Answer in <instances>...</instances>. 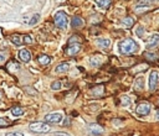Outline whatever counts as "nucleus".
I'll return each instance as SVG.
<instances>
[{
    "label": "nucleus",
    "mask_w": 159,
    "mask_h": 136,
    "mask_svg": "<svg viewBox=\"0 0 159 136\" xmlns=\"http://www.w3.org/2000/svg\"><path fill=\"white\" fill-rule=\"evenodd\" d=\"M118 50L122 55H125V56H129V55H134L138 52L139 50V46L138 43L132 40V39H125L123 41H121L118 43Z\"/></svg>",
    "instance_id": "1"
},
{
    "label": "nucleus",
    "mask_w": 159,
    "mask_h": 136,
    "mask_svg": "<svg viewBox=\"0 0 159 136\" xmlns=\"http://www.w3.org/2000/svg\"><path fill=\"white\" fill-rule=\"evenodd\" d=\"M29 130L34 134H46L51 130V126L46 123H40V121H34L29 125Z\"/></svg>",
    "instance_id": "2"
},
{
    "label": "nucleus",
    "mask_w": 159,
    "mask_h": 136,
    "mask_svg": "<svg viewBox=\"0 0 159 136\" xmlns=\"http://www.w3.org/2000/svg\"><path fill=\"white\" fill-rule=\"evenodd\" d=\"M54 21H55L56 27L65 30L67 27V24H69V17L63 11H58V13H56V15L54 17Z\"/></svg>",
    "instance_id": "3"
},
{
    "label": "nucleus",
    "mask_w": 159,
    "mask_h": 136,
    "mask_svg": "<svg viewBox=\"0 0 159 136\" xmlns=\"http://www.w3.org/2000/svg\"><path fill=\"white\" fill-rule=\"evenodd\" d=\"M62 119H63V116L61 113H51V114H47L45 116V121L51 123V124H58L62 121Z\"/></svg>",
    "instance_id": "4"
},
{
    "label": "nucleus",
    "mask_w": 159,
    "mask_h": 136,
    "mask_svg": "<svg viewBox=\"0 0 159 136\" xmlns=\"http://www.w3.org/2000/svg\"><path fill=\"white\" fill-rule=\"evenodd\" d=\"M136 111H137V114L141 115V116H147V115L150 113V105H149L148 103H141V104L137 107Z\"/></svg>",
    "instance_id": "5"
},
{
    "label": "nucleus",
    "mask_w": 159,
    "mask_h": 136,
    "mask_svg": "<svg viewBox=\"0 0 159 136\" xmlns=\"http://www.w3.org/2000/svg\"><path fill=\"white\" fill-rule=\"evenodd\" d=\"M145 46H147V48H154V47L159 46V35L158 33H154V35H152L148 39Z\"/></svg>",
    "instance_id": "6"
},
{
    "label": "nucleus",
    "mask_w": 159,
    "mask_h": 136,
    "mask_svg": "<svg viewBox=\"0 0 159 136\" xmlns=\"http://www.w3.org/2000/svg\"><path fill=\"white\" fill-rule=\"evenodd\" d=\"M88 131L94 136H100V135L103 134V127L100 126L98 124H89L88 125Z\"/></svg>",
    "instance_id": "7"
},
{
    "label": "nucleus",
    "mask_w": 159,
    "mask_h": 136,
    "mask_svg": "<svg viewBox=\"0 0 159 136\" xmlns=\"http://www.w3.org/2000/svg\"><path fill=\"white\" fill-rule=\"evenodd\" d=\"M157 83H158V72L153 71L149 76V89L154 90L157 88Z\"/></svg>",
    "instance_id": "8"
},
{
    "label": "nucleus",
    "mask_w": 159,
    "mask_h": 136,
    "mask_svg": "<svg viewBox=\"0 0 159 136\" xmlns=\"http://www.w3.org/2000/svg\"><path fill=\"white\" fill-rule=\"evenodd\" d=\"M66 51H67V55L75 56L81 51V45L80 43H70V46L66 48Z\"/></svg>",
    "instance_id": "9"
},
{
    "label": "nucleus",
    "mask_w": 159,
    "mask_h": 136,
    "mask_svg": "<svg viewBox=\"0 0 159 136\" xmlns=\"http://www.w3.org/2000/svg\"><path fill=\"white\" fill-rule=\"evenodd\" d=\"M71 26L74 28H82L85 26V21L80 16H74L71 20Z\"/></svg>",
    "instance_id": "10"
},
{
    "label": "nucleus",
    "mask_w": 159,
    "mask_h": 136,
    "mask_svg": "<svg viewBox=\"0 0 159 136\" xmlns=\"http://www.w3.org/2000/svg\"><path fill=\"white\" fill-rule=\"evenodd\" d=\"M19 58H20V61H22V62H29V61L31 59V53H30L26 48H22V50L19 51Z\"/></svg>",
    "instance_id": "11"
},
{
    "label": "nucleus",
    "mask_w": 159,
    "mask_h": 136,
    "mask_svg": "<svg viewBox=\"0 0 159 136\" xmlns=\"http://www.w3.org/2000/svg\"><path fill=\"white\" fill-rule=\"evenodd\" d=\"M10 41H11L14 45H16V46H21V45L24 43V36L21 37L20 35H11V36H10Z\"/></svg>",
    "instance_id": "12"
},
{
    "label": "nucleus",
    "mask_w": 159,
    "mask_h": 136,
    "mask_svg": "<svg viewBox=\"0 0 159 136\" xmlns=\"http://www.w3.org/2000/svg\"><path fill=\"white\" fill-rule=\"evenodd\" d=\"M51 57L50 56H47V55H40L39 57H38V61H39V63L40 64H42V66H46V64H49L50 62H51Z\"/></svg>",
    "instance_id": "13"
},
{
    "label": "nucleus",
    "mask_w": 159,
    "mask_h": 136,
    "mask_svg": "<svg viewBox=\"0 0 159 136\" xmlns=\"http://www.w3.org/2000/svg\"><path fill=\"white\" fill-rule=\"evenodd\" d=\"M70 70V64L69 63H60L57 67H56V72L57 73H65Z\"/></svg>",
    "instance_id": "14"
},
{
    "label": "nucleus",
    "mask_w": 159,
    "mask_h": 136,
    "mask_svg": "<svg viewBox=\"0 0 159 136\" xmlns=\"http://www.w3.org/2000/svg\"><path fill=\"white\" fill-rule=\"evenodd\" d=\"M94 2H96V4H97L101 9H107V8L111 5L112 0H94Z\"/></svg>",
    "instance_id": "15"
},
{
    "label": "nucleus",
    "mask_w": 159,
    "mask_h": 136,
    "mask_svg": "<svg viewBox=\"0 0 159 136\" xmlns=\"http://www.w3.org/2000/svg\"><path fill=\"white\" fill-rule=\"evenodd\" d=\"M122 24H123V26H124V27L129 28V27H132V26H133V24H134V20H133L131 16H127V17H124V19H123Z\"/></svg>",
    "instance_id": "16"
},
{
    "label": "nucleus",
    "mask_w": 159,
    "mask_h": 136,
    "mask_svg": "<svg viewBox=\"0 0 159 136\" xmlns=\"http://www.w3.org/2000/svg\"><path fill=\"white\" fill-rule=\"evenodd\" d=\"M97 45L101 48H108L109 45H111V41L107 40V39H100V40H97Z\"/></svg>",
    "instance_id": "17"
},
{
    "label": "nucleus",
    "mask_w": 159,
    "mask_h": 136,
    "mask_svg": "<svg viewBox=\"0 0 159 136\" xmlns=\"http://www.w3.org/2000/svg\"><path fill=\"white\" fill-rule=\"evenodd\" d=\"M24 113H25V110L22 108H20V107H15V108L11 109V114L14 116H21Z\"/></svg>",
    "instance_id": "18"
},
{
    "label": "nucleus",
    "mask_w": 159,
    "mask_h": 136,
    "mask_svg": "<svg viewBox=\"0 0 159 136\" xmlns=\"http://www.w3.org/2000/svg\"><path fill=\"white\" fill-rule=\"evenodd\" d=\"M144 57L148 59V61H155L159 58V55L158 53H150V52H145L144 53Z\"/></svg>",
    "instance_id": "19"
},
{
    "label": "nucleus",
    "mask_w": 159,
    "mask_h": 136,
    "mask_svg": "<svg viewBox=\"0 0 159 136\" xmlns=\"http://www.w3.org/2000/svg\"><path fill=\"white\" fill-rule=\"evenodd\" d=\"M155 2V0H138V6H149L152 5L153 3Z\"/></svg>",
    "instance_id": "20"
},
{
    "label": "nucleus",
    "mask_w": 159,
    "mask_h": 136,
    "mask_svg": "<svg viewBox=\"0 0 159 136\" xmlns=\"http://www.w3.org/2000/svg\"><path fill=\"white\" fill-rule=\"evenodd\" d=\"M134 88H136L137 90H142V89H143V78H142V77L137 78L136 84H134Z\"/></svg>",
    "instance_id": "21"
},
{
    "label": "nucleus",
    "mask_w": 159,
    "mask_h": 136,
    "mask_svg": "<svg viewBox=\"0 0 159 136\" xmlns=\"http://www.w3.org/2000/svg\"><path fill=\"white\" fill-rule=\"evenodd\" d=\"M101 59H102V58L98 57V56H97V57H92V58H91V64L94 66V67H97V66H100V64L102 63Z\"/></svg>",
    "instance_id": "22"
},
{
    "label": "nucleus",
    "mask_w": 159,
    "mask_h": 136,
    "mask_svg": "<svg viewBox=\"0 0 159 136\" xmlns=\"http://www.w3.org/2000/svg\"><path fill=\"white\" fill-rule=\"evenodd\" d=\"M78 41L81 42V37H78L77 35H74V36H71L69 39V43H77Z\"/></svg>",
    "instance_id": "23"
},
{
    "label": "nucleus",
    "mask_w": 159,
    "mask_h": 136,
    "mask_svg": "<svg viewBox=\"0 0 159 136\" xmlns=\"http://www.w3.org/2000/svg\"><path fill=\"white\" fill-rule=\"evenodd\" d=\"M39 20H40V15H39V14H35L33 17H31V20H30V22H29V24H30L31 26H33V25H35Z\"/></svg>",
    "instance_id": "24"
},
{
    "label": "nucleus",
    "mask_w": 159,
    "mask_h": 136,
    "mask_svg": "<svg viewBox=\"0 0 159 136\" xmlns=\"http://www.w3.org/2000/svg\"><path fill=\"white\" fill-rule=\"evenodd\" d=\"M51 88H52V90H60V88H61V82H60V81L54 82V83L51 84Z\"/></svg>",
    "instance_id": "25"
},
{
    "label": "nucleus",
    "mask_w": 159,
    "mask_h": 136,
    "mask_svg": "<svg viewBox=\"0 0 159 136\" xmlns=\"http://www.w3.org/2000/svg\"><path fill=\"white\" fill-rule=\"evenodd\" d=\"M9 125H10V123H9L6 119L0 118V127H6V126H9Z\"/></svg>",
    "instance_id": "26"
},
{
    "label": "nucleus",
    "mask_w": 159,
    "mask_h": 136,
    "mask_svg": "<svg viewBox=\"0 0 159 136\" xmlns=\"http://www.w3.org/2000/svg\"><path fill=\"white\" fill-rule=\"evenodd\" d=\"M24 43H26V45L33 43V37L30 35H24Z\"/></svg>",
    "instance_id": "27"
},
{
    "label": "nucleus",
    "mask_w": 159,
    "mask_h": 136,
    "mask_svg": "<svg viewBox=\"0 0 159 136\" xmlns=\"http://www.w3.org/2000/svg\"><path fill=\"white\" fill-rule=\"evenodd\" d=\"M147 68H148V64H141L139 67H136V68H133V72L136 73V72H139V70H147Z\"/></svg>",
    "instance_id": "28"
},
{
    "label": "nucleus",
    "mask_w": 159,
    "mask_h": 136,
    "mask_svg": "<svg viewBox=\"0 0 159 136\" xmlns=\"http://www.w3.org/2000/svg\"><path fill=\"white\" fill-rule=\"evenodd\" d=\"M143 32H144V27H143V26H138V27H137V32H136V33H137V35H138L139 37H143Z\"/></svg>",
    "instance_id": "29"
},
{
    "label": "nucleus",
    "mask_w": 159,
    "mask_h": 136,
    "mask_svg": "<svg viewBox=\"0 0 159 136\" xmlns=\"http://www.w3.org/2000/svg\"><path fill=\"white\" fill-rule=\"evenodd\" d=\"M5 136H24V134L20 131H15V132H6Z\"/></svg>",
    "instance_id": "30"
},
{
    "label": "nucleus",
    "mask_w": 159,
    "mask_h": 136,
    "mask_svg": "<svg viewBox=\"0 0 159 136\" xmlns=\"http://www.w3.org/2000/svg\"><path fill=\"white\" fill-rule=\"evenodd\" d=\"M121 103H122V105L127 107V105H128V104L131 103V101H129V98H128V96H123V98H122V101H121Z\"/></svg>",
    "instance_id": "31"
},
{
    "label": "nucleus",
    "mask_w": 159,
    "mask_h": 136,
    "mask_svg": "<svg viewBox=\"0 0 159 136\" xmlns=\"http://www.w3.org/2000/svg\"><path fill=\"white\" fill-rule=\"evenodd\" d=\"M54 136H69L67 134H63V132H55Z\"/></svg>",
    "instance_id": "32"
},
{
    "label": "nucleus",
    "mask_w": 159,
    "mask_h": 136,
    "mask_svg": "<svg viewBox=\"0 0 159 136\" xmlns=\"http://www.w3.org/2000/svg\"><path fill=\"white\" fill-rule=\"evenodd\" d=\"M4 61H5L4 55H0V64H3V63H4Z\"/></svg>",
    "instance_id": "33"
},
{
    "label": "nucleus",
    "mask_w": 159,
    "mask_h": 136,
    "mask_svg": "<svg viewBox=\"0 0 159 136\" xmlns=\"http://www.w3.org/2000/svg\"><path fill=\"white\" fill-rule=\"evenodd\" d=\"M157 119H158V120H159V110H158V111H157Z\"/></svg>",
    "instance_id": "34"
},
{
    "label": "nucleus",
    "mask_w": 159,
    "mask_h": 136,
    "mask_svg": "<svg viewBox=\"0 0 159 136\" xmlns=\"http://www.w3.org/2000/svg\"><path fill=\"white\" fill-rule=\"evenodd\" d=\"M0 98H2V94H0Z\"/></svg>",
    "instance_id": "35"
}]
</instances>
